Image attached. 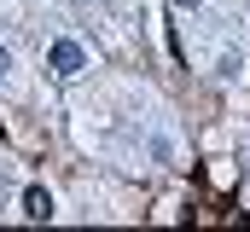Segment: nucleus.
<instances>
[{
	"label": "nucleus",
	"instance_id": "nucleus-1",
	"mask_svg": "<svg viewBox=\"0 0 250 232\" xmlns=\"http://www.w3.org/2000/svg\"><path fill=\"white\" fill-rule=\"evenodd\" d=\"M47 64H53V76H82V70H87V53H82L76 41H53V47H47Z\"/></svg>",
	"mask_w": 250,
	"mask_h": 232
},
{
	"label": "nucleus",
	"instance_id": "nucleus-2",
	"mask_svg": "<svg viewBox=\"0 0 250 232\" xmlns=\"http://www.w3.org/2000/svg\"><path fill=\"white\" fill-rule=\"evenodd\" d=\"M23 215H29V221H53V197H47L41 186H29V192H23Z\"/></svg>",
	"mask_w": 250,
	"mask_h": 232
},
{
	"label": "nucleus",
	"instance_id": "nucleus-3",
	"mask_svg": "<svg viewBox=\"0 0 250 232\" xmlns=\"http://www.w3.org/2000/svg\"><path fill=\"white\" fill-rule=\"evenodd\" d=\"M215 70H221V76H239V70H245V58H239V53H221V64H215Z\"/></svg>",
	"mask_w": 250,
	"mask_h": 232
},
{
	"label": "nucleus",
	"instance_id": "nucleus-4",
	"mask_svg": "<svg viewBox=\"0 0 250 232\" xmlns=\"http://www.w3.org/2000/svg\"><path fill=\"white\" fill-rule=\"evenodd\" d=\"M6 70H12V53H6V47H0V76H6Z\"/></svg>",
	"mask_w": 250,
	"mask_h": 232
},
{
	"label": "nucleus",
	"instance_id": "nucleus-5",
	"mask_svg": "<svg viewBox=\"0 0 250 232\" xmlns=\"http://www.w3.org/2000/svg\"><path fill=\"white\" fill-rule=\"evenodd\" d=\"M175 6H198V0H175Z\"/></svg>",
	"mask_w": 250,
	"mask_h": 232
}]
</instances>
